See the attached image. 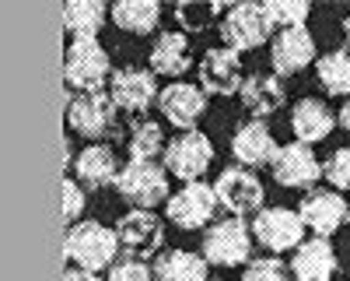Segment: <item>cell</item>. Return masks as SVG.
<instances>
[{"instance_id": "35", "label": "cell", "mask_w": 350, "mask_h": 281, "mask_svg": "<svg viewBox=\"0 0 350 281\" xmlns=\"http://www.w3.org/2000/svg\"><path fill=\"white\" fill-rule=\"evenodd\" d=\"M60 281H102L98 274H92V271H81V267H70V271H64V278Z\"/></svg>"}, {"instance_id": "17", "label": "cell", "mask_w": 350, "mask_h": 281, "mask_svg": "<svg viewBox=\"0 0 350 281\" xmlns=\"http://www.w3.org/2000/svg\"><path fill=\"white\" fill-rule=\"evenodd\" d=\"M270 60L277 77H291L301 74L312 60H315V39L308 28H284V32L273 36L270 42Z\"/></svg>"}, {"instance_id": "27", "label": "cell", "mask_w": 350, "mask_h": 281, "mask_svg": "<svg viewBox=\"0 0 350 281\" xmlns=\"http://www.w3.org/2000/svg\"><path fill=\"white\" fill-rule=\"evenodd\" d=\"M126 145L130 162H158V155H165V130L158 120H133Z\"/></svg>"}, {"instance_id": "12", "label": "cell", "mask_w": 350, "mask_h": 281, "mask_svg": "<svg viewBox=\"0 0 350 281\" xmlns=\"http://www.w3.org/2000/svg\"><path fill=\"white\" fill-rule=\"evenodd\" d=\"M242 56L228 46H214L200 60V84L203 95H235L242 88Z\"/></svg>"}, {"instance_id": "11", "label": "cell", "mask_w": 350, "mask_h": 281, "mask_svg": "<svg viewBox=\"0 0 350 281\" xmlns=\"http://www.w3.org/2000/svg\"><path fill=\"white\" fill-rule=\"evenodd\" d=\"M116 239H120V246L126 253H133V257L140 260V257H151V253L161 249L165 225H161V218L154 211L133 208V211H126L120 221H116Z\"/></svg>"}, {"instance_id": "10", "label": "cell", "mask_w": 350, "mask_h": 281, "mask_svg": "<svg viewBox=\"0 0 350 281\" xmlns=\"http://www.w3.org/2000/svg\"><path fill=\"white\" fill-rule=\"evenodd\" d=\"M67 123L74 134L98 140L109 137L116 130V106L105 92H88V95H74L67 106Z\"/></svg>"}, {"instance_id": "20", "label": "cell", "mask_w": 350, "mask_h": 281, "mask_svg": "<svg viewBox=\"0 0 350 281\" xmlns=\"http://www.w3.org/2000/svg\"><path fill=\"white\" fill-rule=\"evenodd\" d=\"M291 274L298 281H329L336 274V249L329 239H305L295 249V260H291Z\"/></svg>"}, {"instance_id": "4", "label": "cell", "mask_w": 350, "mask_h": 281, "mask_svg": "<svg viewBox=\"0 0 350 281\" xmlns=\"http://www.w3.org/2000/svg\"><path fill=\"white\" fill-rule=\"evenodd\" d=\"M165 173L183 180V183H196L203 180V173L211 169L214 162V140L203 134V130H189V134H179L175 140L165 145Z\"/></svg>"}, {"instance_id": "33", "label": "cell", "mask_w": 350, "mask_h": 281, "mask_svg": "<svg viewBox=\"0 0 350 281\" xmlns=\"http://www.w3.org/2000/svg\"><path fill=\"white\" fill-rule=\"evenodd\" d=\"M242 281H287V267L277 257H259L245 264V278Z\"/></svg>"}, {"instance_id": "1", "label": "cell", "mask_w": 350, "mask_h": 281, "mask_svg": "<svg viewBox=\"0 0 350 281\" xmlns=\"http://www.w3.org/2000/svg\"><path fill=\"white\" fill-rule=\"evenodd\" d=\"M116 253H120L116 229H105L102 221H77V225H70V232L64 239V257L74 267L92 271V274L112 267Z\"/></svg>"}, {"instance_id": "8", "label": "cell", "mask_w": 350, "mask_h": 281, "mask_svg": "<svg viewBox=\"0 0 350 281\" xmlns=\"http://www.w3.org/2000/svg\"><path fill=\"white\" fill-rule=\"evenodd\" d=\"M221 39L228 49L245 53L270 39V21L262 14V4H235L221 18Z\"/></svg>"}, {"instance_id": "37", "label": "cell", "mask_w": 350, "mask_h": 281, "mask_svg": "<svg viewBox=\"0 0 350 281\" xmlns=\"http://www.w3.org/2000/svg\"><path fill=\"white\" fill-rule=\"evenodd\" d=\"M343 42H347V53H350V18L343 21Z\"/></svg>"}, {"instance_id": "30", "label": "cell", "mask_w": 350, "mask_h": 281, "mask_svg": "<svg viewBox=\"0 0 350 281\" xmlns=\"http://www.w3.org/2000/svg\"><path fill=\"white\" fill-rule=\"evenodd\" d=\"M262 14H267L270 28L284 32V28H305L312 8L305 0H270V4H262Z\"/></svg>"}, {"instance_id": "7", "label": "cell", "mask_w": 350, "mask_h": 281, "mask_svg": "<svg viewBox=\"0 0 350 281\" xmlns=\"http://www.w3.org/2000/svg\"><path fill=\"white\" fill-rule=\"evenodd\" d=\"M214 197H217V208L231 211V218H245V215L262 211L267 190L249 169H224L214 183Z\"/></svg>"}, {"instance_id": "13", "label": "cell", "mask_w": 350, "mask_h": 281, "mask_svg": "<svg viewBox=\"0 0 350 281\" xmlns=\"http://www.w3.org/2000/svg\"><path fill=\"white\" fill-rule=\"evenodd\" d=\"M109 99L123 112H144L158 99V81L144 67H120L109 77Z\"/></svg>"}, {"instance_id": "31", "label": "cell", "mask_w": 350, "mask_h": 281, "mask_svg": "<svg viewBox=\"0 0 350 281\" xmlns=\"http://www.w3.org/2000/svg\"><path fill=\"white\" fill-rule=\"evenodd\" d=\"M323 176L336 186V190H350V148H336L329 155V162L323 165Z\"/></svg>"}, {"instance_id": "29", "label": "cell", "mask_w": 350, "mask_h": 281, "mask_svg": "<svg viewBox=\"0 0 350 281\" xmlns=\"http://www.w3.org/2000/svg\"><path fill=\"white\" fill-rule=\"evenodd\" d=\"M224 4L217 0H183V4H175V21L179 28L186 32H203V28H211L217 18H224Z\"/></svg>"}, {"instance_id": "14", "label": "cell", "mask_w": 350, "mask_h": 281, "mask_svg": "<svg viewBox=\"0 0 350 281\" xmlns=\"http://www.w3.org/2000/svg\"><path fill=\"white\" fill-rule=\"evenodd\" d=\"M158 109L165 112V120L175 127V130H196V123L203 120V112H207V95H203L200 84H183L175 81L168 88L158 95Z\"/></svg>"}, {"instance_id": "24", "label": "cell", "mask_w": 350, "mask_h": 281, "mask_svg": "<svg viewBox=\"0 0 350 281\" xmlns=\"http://www.w3.org/2000/svg\"><path fill=\"white\" fill-rule=\"evenodd\" d=\"M207 260L200 253H189V249H168L154 260V281H211L207 278Z\"/></svg>"}, {"instance_id": "2", "label": "cell", "mask_w": 350, "mask_h": 281, "mask_svg": "<svg viewBox=\"0 0 350 281\" xmlns=\"http://www.w3.org/2000/svg\"><path fill=\"white\" fill-rule=\"evenodd\" d=\"M112 77V64H109V53L98 39H74L67 46L64 56V81L77 95L88 92H102Z\"/></svg>"}, {"instance_id": "25", "label": "cell", "mask_w": 350, "mask_h": 281, "mask_svg": "<svg viewBox=\"0 0 350 281\" xmlns=\"http://www.w3.org/2000/svg\"><path fill=\"white\" fill-rule=\"evenodd\" d=\"M112 21L123 28L130 36H148L158 28L161 21V4L158 0H120V4H112Z\"/></svg>"}, {"instance_id": "28", "label": "cell", "mask_w": 350, "mask_h": 281, "mask_svg": "<svg viewBox=\"0 0 350 281\" xmlns=\"http://www.w3.org/2000/svg\"><path fill=\"white\" fill-rule=\"evenodd\" d=\"M315 74L319 84L326 88V95H350V53L347 49H333L326 56L315 60Z\"/></svg>"}, {"instance_id": "15", "label": "cell", "mask_w": 350, "mask_h": 281, "mask_svg": "<svg viewBox=\"0 0 350 281\" xmlns=\"http://www.w3.org/2000/svg\"><path fill=\"white\" fill-rule=\"evenodd\" d=\"M270 173L287 190H305V186H312L319 176H323V162L315 158L312 148H305V145L295 140V145L277 148V155L270 162Z\"/></svg>"}, {"instance_id": "16", "label": "cell", "mask_w": 350, "mask_h": 281, "mask_svg": "<svg viewBox=\"0 0 350 281\" xmlns=\"http://www.w3.org/2000/svg\"><path fill=\"white\" fill-rule=\"evenodd\" d=\"M347 201L336 193V190H312L305 201H301V208H298V218H301V225L305 229H312L319 239H329L340 225L347 221Z\"/></svg>"}, {"instance_id": "34", "label": "cell", "mask_w": 350, "mask_h": 281, "mask_svg": "<svg viewBox=\"0 0 350 281\" xmlns=\"http://www.w3.org/2000/svg\"><path fill=\"white\" fill-rule=\"evenodd\" d=\"M105 281H154V274H151V267L144 264V260L130 257V260H120V264H112V267H109V278H105Z\"/></svg>"}, {"instance_id": "5", "label": "cell", "mask_w": 350, "mask_h": 281, "mask_svg": "<svg viewBox=\"0 0 350 281\" xmlns=\"http://www.w3.org/2000/svg\"><path fill=\"white\" fill-rule=\"evenodd\" d=\"M249 253H252V232L242 218H224L211 225L207 236H203V260L214 267L249 264Z\"/></svg>"}, {"instance_id": "3", "label": "cell", "mask_w": 350, "mask_h": 281, "mask_svg": "<svg viewBox=\"0 0 350 281\" xmlns=\"http://www.w3.org/2000/svg\"><path fill=\"white\" fill-rule=\"evenodd\" d=\"M116 190L123 201H130L140 211H151L154 204L168 201V173L158 162H126L116 176Z\"/></svg>"}, {"instance_id": "32", "label": "cell", "mask_w": 350, "mask_h": 281, "mask_svg": "<svg viewBox=\"0 0 350 281\" xmlns=\"http://www.w3.org/2000/svg\"><path fill=\"white\" fill-rule=\"evenodd\" d=\"M60 211H64L67 225H77V218L84 211V186L77 180H64V186H60Z\"/></svg>"}, {"instance_id": "6", "label": "cell", "mask_w": 350, "mask_h": 281, "mask_svg": "<svg viewBox=\"0 0 350 281\" xmlns=\"http://www.w3.org/2000/svg\"><path fill=\"white\" fill-rule=\"evenodd\" d=\"M252 225V239H259V246H267L273 253H287V249H298L305 243V225L298 218V211L291 208H262L256 211Z\"/></svg>"}, {"instance_id": "26", "label": "cell", "mask_w": 350, "mask_h": 281, "mask_svg": "<svg viewBox=\"0 0 350 281\" xmlns=\"http://www.w3.org/2000/svg\"><path fill=\"white\" fill-rule=\"evenodd\" d=\"M109 8L102 0H74L64 8V25L70 28L74 39H98V28L105 25Z\"/></svg>"}, {"instance_id": "18", "label": "cell", "mask_w": 350, "mask_h": 281, "mask_svg": "<svg viewBox=\"0 0 350 281\" xmlns=\"http://www.w3.org/2000/svg\"><path fill=\"white\" fill-rule=\"evenodd\" d=\"M231 155L239 158V165L252 169V165H270L273 155H277V140H273V130L262 123V120H249L235 130L231 137Z\"/></svg>"}, {"instance_id": "36", "label": "cell", "mask_w": 350, "mask_h": 281, "mask_svg": "<svg viewBox=\"0 0 350 281\" xmlns=\"http://www.w3.org/2000/svg\"><path fill=\"white\" fill-rule=\"evenodd\" d=\"M336 120H340V127H343V130L350 134V99L343 102V109H340V117H336Z\"/></svg>"}, {"instance_id": "22", "label": "cell", "mask_w": 350, "mask_h": 281, "mask_svg": "<svg viewBox=\"0 0 350 281\" xmlns=\"http://www.w3.org/2000/svg\"><path fill=\"white\" fill-rule=\"evenodd\" d=\"M239 99L256 120H262V117H270V112H277L287 95H284V84H280L277 74H249L239 88Z\"/></svg>"}, {"instance_id": "9", "label": "cell", "mask_w": 350, "mask_h": 281, "mask_svg": "<svg viewBox=\"0 0 350 281\" xmlns=\"http://www.w3.org/2000/svg\"><path fill=\"white\" fill-rule=\"evenodd\" d=\"M165 211H168V221H175L179 229H203V225H211V218L217 211L214 186H207L203 180L186 183L183 190H175L165 201Z\"/></svg>"}, {"instance_id": "21", "label": "cell", "mask_w": 350, "mask_h": 281, "mask_svg": "<svg viewBox=\"0 0 350 281\" xmlns=\"http://www.w3.org/2000/svg\"><path fill=\"white\" fill-rule=\"evenodd\" d=\"M74 176L81 186H116V176H120V162H116V151L109 145H88L77 158H74Z\"/></svg>"}, {"instance_id": "23", "label": "cell", "mask_w": 350, "mask_h": 281, "mask_svg": "<svg viewBox=\"0 0 350 281\" xmlns=\"http://www.w3.org/2000/svg\"><path fill=\"white\" fill-rule=\"evenodd\" d=\"M189 39L186 32H161L151 46V74L158 77H183L189 71Z\"/></svg>"}, {"instance_id": "19", "label": "cell", "mask_w": 350, "mask_h": 281, "mask_svg": "<svg viewBox=\"0 0 350 281\" xmlns=\"http://www.w3.org/2000/svg\"><path fill=\"white\" fill-rule=\"evenodd\" d=\"M333 127H336L333 109L326 102H319V99H301L295 106V112H291V130H295L298 145H305V148L326 140L333 134Z\"/></svg>"}]
</instances>
